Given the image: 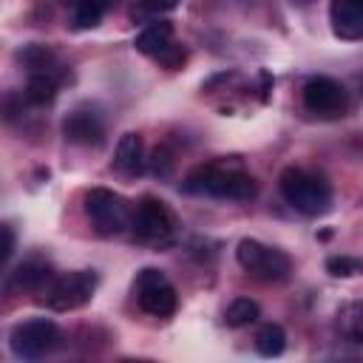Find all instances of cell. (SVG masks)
Instances as JSON below:
<instances>
[{"label": "cell", "instance_id": "1", "mask_svg": "<svg viewBox=\"0 0 363 363\" xmlns=\"http://www.w3.org/2000/svg\"><path fill=\"white\" fill-rule=\"evenodd\" d=\"M184 193L190 196H210V199H233V201H250L258 193L255 179L235 162H210L193 167L184 182Z\"/></svg>", "mask_w": 363, "mask_h": 363}, {"label": "cell", "instance_id": "6", "mask_svg": "<svg viewBox=\"0 0 363 363\" xmlns=\"http://www.w3.org/2000/svg\"><path fill=\"white\" fill-rule=\"evenodd\" d=\"M96 289V272L91 269H74V272H65V275H57L48 289L43 292V303L54 312H71V309H79L91 301Z\"/></svg>", "mask_w": 363, "mask_h": 363}, {"label": "cell", "instance_id": "12", "mask_svg": "<svg viewBox=\"0 0 363 363\" xmlns=\"http://www.w3.org/2000/svg\"><path fill=\"white\" fill-rule=\"evenodd\" d=\"M329 23H332L335 37L346 43L363 40V0H332Z\"/></svg>", "mask_w": 363, "mask_h": 363}, {"label": "cell", "instance_id": "21", "mask_svg": "<svg viewBox=\"0 0 363 363\" xmlns=\"http://www.w3.org/2000/svg\"><path fill=\"white\" fill-rule=\"evenodd\" d=\"M255 318H258V303L250 301V298H235V301L227 306V312H224V323H227L230 329L250 326Z\"/></svg>", "mask_w": 363, "mask_h": 363}, {"label": "cell", "instance_id": "2", "mask_svg": "<svg viewBox=\"0 0 363 363\" xmlns=\"http://www.w3.org/2000/svg\"><path fill=\"white\" fill-rule=\"evenodd\" d=\"M281 196L303 216H323L332 210V187L320 173L303 167H286L278 179Z\"/></svg>", "mask_w": 363, "mask_h": 363}, {"label": "cell", "instance_id": "8", "mask_svg": "<svg viewBox=\"0 0 363 363\" xmlns=\"http://www.w3.org/2000/svg\"><path fill=\"white\" fill-rule=\"evenodd\" d=\"M133 295H136V303L153 315V318H167L176 312V303H179V295H176V286L167 281V275L162 269H153V267H145L136 281H133Z\"/></svg>", "mask_w": 363, "mask_h": 363}, {"label": "cell", "instance_id": "17", "mask_svg": "<svg viewBox=\"0 0 363 363\" xmlns=\"http://www.w3.org/2000/svg\"><path fill=\"white\" fill-rule=\"evenodd\" d=\"M113 0H71V23L74 28H94L105 17Z\"/></svg>", "mask_w": 363, "mask_h": 363}, {"label": "cell", "instance_id": "15", "mask_svg": "<svg viewBox=\"0 0 363 363\" xmlns=\"http://www.w3.org/2000/svg\"><path fill=\"white\" fill-rule=\"evenodd\" d=\"M113 167L125 176H139L145 170V150H142V136L139 133H125L116 142Z\"/></svg>", "mask_w": 363, "mask_h": 363}, {"label": "cell", "instance_id": "23", "mask_svg": "<svg viewBox=\"0 0 363 363\" xmlns=\"http://www.w3.org/2000/svg\"><path fill=\"white\" fill-rule=\"evenodd\" d=\"M14 252V230L9 224H3V261H9Z\"/></svg>", "mask_w": 363, "mask_h": 363}, {"label": "cell", "instance_id": "5", "mask_svg": "<svg viewBox=\"0 0 363 363\" xmlns=\"http://www.w3.org/2000/svg\"><path fill=\"white\" fill-rule=\"evenodd\" d=\"M235 258L244 272H250L252 278L267 281V284H278V281L289 278V272H292V261L286 252H281L269 244H261L255 238H241L235 247Z\"/></svg>", "mask_w": 363, "mask_h": 363}, {"label": "cell", "instance_id": "22", "mask_svg": "<svg viewBox=\"0 0 363 363\" xmlns=\"http://www.w3.org/2000/svg\"><path fill=\"white\" fill-rule=\"evenodd\" d=\"M326 272L335 275V278L363 275V261L352 258V255H332V258H326Z\"/></svg>", "mask_w": 363, "mask_h": 363}, {"label": "cell", "instance_id": "18", "mask_svg": "<svg viewBox=\"0 0 363 363\" xmlns=\"http://www.w3.org/2000/svg\"><path fill=\"white\" fill-rule=\"evenodd\" d=\"M255 349H258V354H264V357H278V354L286 349V332H284L278 323H264V326L255 332Z\"/></svg>", "mask_w": 363, "mask_h": 363}, {"label": "cell", "instance_id": "20", "mask_svg": "<svg viewBox=\"0 0 363 363\" xmlns=\"http://www.w3.org/2000/svg\"><path fill=\"white\" fill-rule=\"evenodd\" d=\"M337 318H340V332H343L349 340H354V343L363 346V301L346 303Z\"/></svg>", "mask_w": 363, "mask_h": 363}, {"label": "cell", "instance_id": "7", "mask_svg": "<svg viewBox=\"0 0 363 363\" xmlns=\"http://www.w3.org/2000/svg\"><path fill=\"white\" fill-rule=\"evenodd\" d=\"M136 51L167 65V68H179L184 62V48L176 43V31H173V23L159 17V20H150L145 23V28L136 34L133 40Z\"/></svg>", "mask_w": 363, "mask_h": 363}, {"label": "cell", "instance_id": "19", "mask_svg": "<svg viewBox=\"0 0 363 363\" xmlns=\"http://www.w3.org/2000/svg\"><path fill=\"white\" fill-rule=\"evenodd\" d=\"M182 0H133L130 6V20L133 23H150V20H159L162 14L173 11Z\"/></svg>", "mask_w": 363, "mask_h": 363}, {"label": "cell", "instance_id": "10", "mask_svg": "<svg viewBox=\"0 0 363 363\" xmlns=\"http://www.w3.org/2000/svg\"><path fill=\"white\" fill-rule=\"evenodd\" d=\"M303 108L318 119H337L349 108V94L332 77H312L303 85Z\"/></svg>", "mask_w": 363, "mask_h": 363}, {"label": "cell", "instance_id": "3", "mask_svg": "<svg viewBox=\"0 0 363 363\" xmlns=\"http://www.w3.org/2000/svg\"><path fill=\"white\" fill-rule=\"evenodd\" d=\"M130 233L139 244L167 247L176 235V218L170 207L156 196H142L130 216Z\"/></svg>", "mask_w": 363, "mask_h": 363}, {"label": "cell", "instance_id": "9", "mask_svg": "<svg viewBox=\"0 0 363 363\" xmlns=\"http://www.w3.org/2000/svg\"><path fill=\"white\" fill-rule=\"evenodd\" d=\"M57 337H60V332H57V323L51 318H28L11 329L9 346H11L14 357L37 360L57 346Z\"/></svg>", "mask_w": 363, "mask_h": 363}, {"label": "cell", "instance_id": "4", "mask_svg": "<svg viewBox=\"0 0 363 363\" xmlns=\"http://www.w3.org/2000/svg\"><path fill=\"white\" fill-rule=\"evenodd\" d=\"M85 216L94 224V230L99 235H122L130 227V216L133 207L128 204V199H122L119 193L108 190V187H91L85 193Z\"/></svg>", "mask_w": 363, "mask_h": 363}, {"label": "cell", "instance_id": "13", "mask_svg": "<svg viewBox=\"0 0 363 363\" xmlns=\"http://www.w3.org/2000/svg\"><path fill=\"white\" fill-rule=\"evenodd\" d=\"M54 278H57V275H54L51 264H48L45 258H37V255H34V258H26V261L11 272V284H14L17 289H23V292H45Z\"/></svg>", "mask_w": 363, "mask_h": 363}, {"label": "cell", "instance_id": "16", "mask_svg": "<svg viewBox=\"0 0 363 363\" xmlns=\"http://www.w3.org/2000/svg\"><path fill=\"white\" fill-rule=\"evenodd\" d=\"M62 82H65V77H60V74H28L23 96L31 105H45V102H51L57 96V88Z\"/></svg>", "mask_w": 363, "mask_h": 363}, {"label": "cell", "instance_id": "14", "mask_svg": "<svg viewBox=\"0 0 363 363\" xmlns=\"http://www.w3.org/2000/svg\"><path fill=\"white\" fill-rule=\"evenodd\" d=\"M17 60L23 62L26 68V77L28 74H60V77H68L65 74V65H60L57 54L48 48V45H40V43H28L17 51Z\"/></svg>", "mask_w": 363, "mask_h": 363}, {"label": "cell", "instance_id": "11", "mask_svg": "<svg viewBox=\"0 0 363 363\" xmlns=\"http://www.w3.org/2000/svg\"><path fill=\"white\" fill-rule=\"evenodd\" d=\"M62 136L74 145H99L105 139V119L94 105H77L62 119Z\"/></svg>", "mask_w": 363, "mask_h": 363}]
</instances>
